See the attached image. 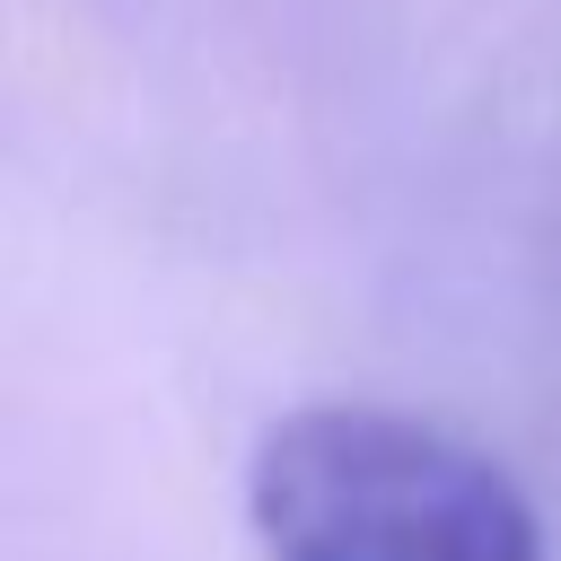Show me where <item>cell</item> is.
Instances as JSON below:
<instances>
[{
	"label": "cell",
	"instance_id": "6da1fadb",
	"mask_svg": "<svg viewBox=\"0 0 561 561\" xmlns=\"http://www.w3.org/2000/svg\"><path fill=\"white\" fill-rule=\"evenodd\" d=\"M245 517L272 561H552L526 491L482 447L386 403L272 421Z\"/></svg>",
	"mask_w": 561,
	"mask_h": 561
}]
</instances>
